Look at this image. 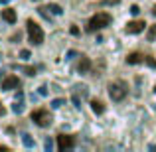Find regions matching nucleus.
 I'll return each mask as SVG.
<instances>
[{
  "label": "nucleus",
  "instance_id": "12",
  "mask_svg": "<svg viewBox=\"0 0 156 152\" xmlns=\"http://www.w3.org/2000/svg\"><path fill=\"white\" fill-rule=\"evenodd\" d=\"M75 95H81V97H89V87L87 85H75Z\"/></svg>",
  "mask_w": 156,
  "mask_h": 152
},
{
  "label": "nucleus",
  "instance_id": "8",
  "mask_svg": "<svg viewBox=\"0 0 156 152\" xmlns=\"http://www.w3.org/2000/svg\"><path fill=\"white\" fill-rule=\"evenodd\" d=\"M146 61V55L144 53H138V51H134V53H130L129 57H126V63L129 65H136V63H144Z\"/></svg>",
  "mask_w": 156,
  "mask_h": 152
},
{
  "label": "nucleus",
  "instance_id": "2",
  "mask_svg": "<svg viewBox=\"0 0 156 152\" xmlns=\"http://www.w3.org/2000/svg\"><path fill=\"white\" fill-rule=\"evenodd\" d=\"M26 28H28V38H30V44L32 46H42L44 44V30L34 22V20H28L26 22Z\"/></svg>",
  "mask_w": 156,
  "mask_h": 152
},
{
  "label": "nucleus",
  "instance_id": "6",
  "mask_svg": "<svg viewBox=\"0 0 156 152\" xmlns=\"http://www.w3.org/2000/svg\"><path fill=\"white\" fill-rule=\"evenodd\" d=\"M144 28H146L144 20H133V22L126 24L125 32H126V34H140V32H144Z\"/></svg>",
  "mask_w": 156,
  "mask_h": 152
},
{
  "label": "nucleus",
  "instance_id": "17",
  "mask_svg": "<svg viewBox=\"0 0 156 152\" xmlns=\"http://www.w3.org/2000/svg\"><path fill=\"white\" fill-rule=\"evenodd\" d=\"M12 111H14L16 115H20V113H22V111H24V105H22V103H18V101H16L14 105H12Z\"/></svg>",
  "mask_w": 156,
  "mask_h": 152
},
{
  "label": "nucleus",
  "instance_id": "18",
  "mask_svg": "<svg viewBox=\"0 0 156 152\" xmlns=\"http://www.w3.org/2000/svg\"><path fill=\"white\" fill-rule=\"evenodd\" d=\"M148 40L152 42V40H156V24L154 26H150V30H148Z\"/></svg>",
  "mask_w": 156,
  "mask_h": 152
},
{
  "label": "nucleus",
  "instance_id": "31",
  "mask_svg": "<svg viewBox=\"0 0 156 152\" xmlns=\"http://www.w3.org/2000/svg\"><path fill=\"white\" fill-rule=\"evenodd\" d=\"M152 14H154V16H156V6H152Z\"/></svg>",
  "mask_w": 156,
  "mask_h": 152
},
{
  "label": "nucleus",
  "instance_id": "19",
  "mask_svg": "<svg viewBox=\"0 0 156 152\" xmlns=\"http://www.w3.org/2000/svg\"><path fill=\"white\" fill-rule=\"evenodd\" d=\"M61 105H65L63 99H53V101H51V107H53V109H59Z\"/></svg>",
  "mask_w": 156,
  "mask_h": 152
},
{
  "label": "nucleus",
  "instance_id": "26",
  "mask_svg": "<svg viewBox=\"0 0 156 152\" xmlns=\"http://www.w3.org/2000/svg\"><path fill=\"white\" fill-rule=\"evenodd\" d=\"M44 146H46V150H51V148H53V144H51L50 138H46V144H44Z\"/></svg>",
  "mask_w": 156,
  "mask_h": 152
},
{
  "label": "nucleus",
  "instance_id": "16",
  "mask_svg": "<svg viewBox=\"0 0 156 152\" xmlns=\"http://www.w3.org/2000/svg\"><path fill=\"white\" fill-rule=\"evenodd\" d=\"M48 8H50V10H51V12H53V14H55V16L63 14V10H61V6H59V4H50V6H48Z\"/></svg>",
  "mask_w": 156,
  "mask_h": 152
},
{
  "label": "nucleus",
  "instance_id": "33",
  "mask_svg": "<svg viewBox=\"0 0 156 152\" xmlns=\"http://www.w3.org/2000/svg\"><path fill=\"white\" fill-rule=\"evenodd\" d=\"M154 93H156V85H154Z\"/></svg>",
  "mask_w": 156,
  "mask_h": 152
},
{
  "label": "nucleus",
  "instance_id": "13",
  "mask_svg": "<svg viewBox=\"0 0 156 152\" xmlns=\"http://www.w3.org/2000/svg\"><path fill=\"white\" fill-rule=\"evenodd\" d=\"M38 12H40V14H42L46 20H51V14H53V12H51L48 6H40V8H38Z\"/></svg>",
  "mask_w": 156,
  "mask_h": 152
},
{
  "label": "nucleus",
  "instance_id": "22",
  "mask_svg": "<svg viewBox=\"0 0 156 152\" xmlns=\"http://www.w3.org/2000/svg\"><path fill=\"white\" fill-rule=\"evenodd\" d=\"M20 57H22V59H30V51H28V50H22V51H20Z\"/></svg>",
  "mask_w": 156,
  "mask_h": 152
},
{
  "label": "nucleus",
  "instance_id": "24",
  "mask_svg": "<svg viewBox=\"0 0 156 152\" xmlns=\"http://www.w3.org/2000/svg\"><path fill=\"white\" fill-rule=\"evenodd\" d=\"M146 63H148L150 67H156V59H152L150 55H146Z\"/></svg>",
  "mask_w": 156,
  "mask_h": 152
},
{
  "label": "nucleus",
  "instance_id": "30",
  "mask_svg": "<svg viewBox=\"0 0 156 152\" xmlns=\"http://www.w3.org/2000/svg\"><path fill=\"white\" fill-rule=\"evenodd\" d=\"M148 148H150V150H156V144H150V146H148Z\"/></svg>",
  "mask_w": 156,
  "mask_h": 152
},
{
  "label": "nucleus",
  "instance_id": "25",
  "mask_svg": "<svg viewBox=\"0 0 156 152\" xmlns=\"http://www.w3.org/2000/svg\"><path fill=\"white\" fill-rule=\"evenodd\" d=\"M75 55H77V51H73V50H71V51H67V57H65V59L69 61V59H73Z\"/></svg>",
  "mask_w": 156,
  "mask_h": 152
},
{
  "label": "nucleus",
  "instance_id": "9",
  "mask_svg": "<svg viewBox=\"0 0 156 152\" xmlns=\"http://www.w3.org/2000/svg\"><path fill=\"white\" fill-rule=\"evenodd\" d=\"M77 71L79 73H89L91 71V59H89L87 55H81L79 65H77Z\"/></svg>",
  "mask_w": 156,
  "mask_h": 152
},
{
  "label": "nucleus",
  "instance_id": "15",
  "mask_svg": "<svg viewBox=\"0 0 156 152\" xmlns=\"http://www.w3.org/2000/svg\"><path fill=\"white\" fill-rule=\"evenodd\" d=\"M18 69H20V71H24L26 75H30V77H32V75H36V67H28V65H20Z\"/></svg>",
  "mask_w": 156,
  "mask_h": 152
},
{
  "label": "nucleus",
  "instance_id": "5",
  "mask_svg": "<svg viewBox=\"0 0 156 152\" xmlns=\"http://www.w3.org/2000/svg\"><path fill=\"white\" fill-rule=\"evenodd\" d=\"M75 146V138L71 136V134H59L57 136V150H69Z\"/></svg>",
  "mask_w": 156,
  "mask_h": 152
},
{
  "label": "nucleus",
  "instance_id": "7",
  "mask_svg": "<svg viewBox=\"0 0 156 152\" xmlns=\"http://www.w3.org/2000/svg\"><path fill=\"white\" fill-rule=\"evenodd\" d=\"M20 87V79L16 75H8L2 79V91H12V89Z\"/></svg>",
  "mask_w": 156,
  "mask_h": 152
},
{
  "label": "nucleus",
  "instance_id": "23",
  "mask_svg": "<svg viewBox=\"0 0 156 152\" xmlns=\"http://www.w3.org/2000/svg\"><path fill=\"white\" fill-rule=\"evenodd\" d=\"M38 93H40L42 97H46V95H48V87H46V85H42V87L38 89Z\"/></svg>",
  "mask_w": 156,
  "mask_h": 152
},
{
  "label": "nucleus",
  "instance_id": "20",
  "mask_svg": "<svg viewBox=\"0 0 156 152\" xmlns=\"http://www.w3.org/2000/svg\"><path fill=\"white\" fill-rule=\"evenodd\" d=\"M71 101H73V105H75V107H77V109H79V107H81V101H79V95H73V97H71Z\"/></svg>",
  "mask_w": 156,
  "mask_h": 152
},
{
  "label": "nucleus",
  "instance_id": "11",
  "mask_svg": "<svg viewBox=\"0 0 156 152\" xmlns=\"http://www.w3.org/2000/svg\"><path fill=\"white\" fill-rule=\"evenodd\" d=\"M91 109H93V113H95V115H103L105 113V105L101 101H97V99L91 101Z\"/></svg>",
  "mask_w": 156,
  "mask_h": 152
},
{
  "label": "nucleus",
  "instance_id": "10",
  "mask_svg": "<svg viewBox=\"0 0 156 152\" xmlns=\"http://www.w3.org/2000/svg\"><path fill=\"white\" fill-rule=\"evenodd\" d=\"M2 20L8 24H16V12L12 8H4L2 10Z\"/></svg>",
  "mask_w": 156,
  "mask_h": 152
},
{
  "label": "nucleus",
  "instance_id": "28",
  "mask_svg": "<svg viewBox=\"0 0 156 152\" xmlns=\"http://www.w3.org/2000/svg\"><path fill=\"white\" fill-rule=\"evenodd\" d=\"M12 42H20V32L16 36H12Z\"/></svg>",
  "mask_w": 156,
  "mask_h": 152
},
{
  "label": "nucleus",
  "instance_id": "27",
  "mask_svg": "<svg viewBox=\"0 0 156 152\" xmlns=\"http://www.w3.org/2000/svg\"><path fill=\"white\" fill-rule=\"evenodd\" d=\"M71 34L73 36H79V28H77V26H71Z\"/></svg>",
  "mask_w": 156,
  "mask_h": 152
},
{
  "label": "nucleus",
  "instance_id": "1",
  "mask_svg": "<svg viewBox=\"0 0 156 152\" xmlns=\"http://www.w3.org/2000/svg\"><path fill=\"white\" fill-rule=\"evenodd\" d=\"M111 20H113V18H111L109 12H97V14L87 22V32H99V30H103V28H107L111 24Z\"/></svg>",
  "mask_w": 156,
  "mask_h": 152
},
{
  "label": "nucleus",
  "instance_id": "32",
  "mask_svg": "<svg viewBox=\"0 0 156 152\" xmlns=\"http://www.w3.org/2000/svg\"><path fill=\"white\" fill-rule=\"evenodd\" d=\"M4 2H6V0H0V4H4Z\"/></svg>",
  "mask_w": 156,
  "mask_h": 152
},
{
  "label": "nucleus",
  "instance_id": "4",
  "mask_svg": "<svg viewBox=\"0 0 156 152\" xmlns=\"http://www.w3.org/2000/svg\"><path fill=\"white\" fill-rule=\"evenodd\" d=\"M32 121H34L38 126H50L51 121H53V117L50 115L48 109H36L34 113H32Z\"/></svg>",
  "mask_w": 156,
  "mask_h": 152
},
{
  "label": "nucleus",
  "instance_id": "14",
  "mask_svg": "<svg viewBox=\"0 0 156 152\" xmlns=\"http://www.w3.org/2000/svg\"><path fill=\"white\" fill-rule=\"evenodd\" d=\"M22 142H24V146H28V148H32V146H34V138H32L30 134H26V133L22 134Z\"/></svg>",
  "mask_w": 156,
  "mask_h": 152
},
{
  "label": "nucleus",
  "instance_id": "21",
  "mask_svg": "<svg viewBox=\"0 0 156 152\" xmlns=\"http://www.w3.org/2000/svg\"><path fill=\"white\" fill-rule=\"evenodd\" d=\"M138 12H140V8H138L136 4H133V6H130V14H133V16H136Z\"/></svg>",
  "mask_w": 156,
  "mask_h": 152
},
{
  "label": "nucleus",
  "instance_id": "29",
  "mask_svg": "<svg viewBox=\"0 0 156 152\" xmlns=\"http://www.w3.org/2000/svg\"><path fill=\"white\" fill-rule=\"evenodd\" d=\"M4 113H6V111H4V107H0V117H4Z\"/></svg>",
  "mask_w": 156,
  "mask_h": 152
},
{
  "label": "nucleus",
  "instance_id": "3",
  "mask_svg": "<svg viewBox=\"0 0 156 152\" xmlns=\"http://www.w3.org/2000/svg\"><path fill=\"white\" fill-rule=\"evenodd\" d=\"M109 95L113 101L119 103L129 95V87H126L125 81H113V83H109Z\"/></svg>",
  "mask_w": 156,
  "mask_h": 152
}]
</instances>
